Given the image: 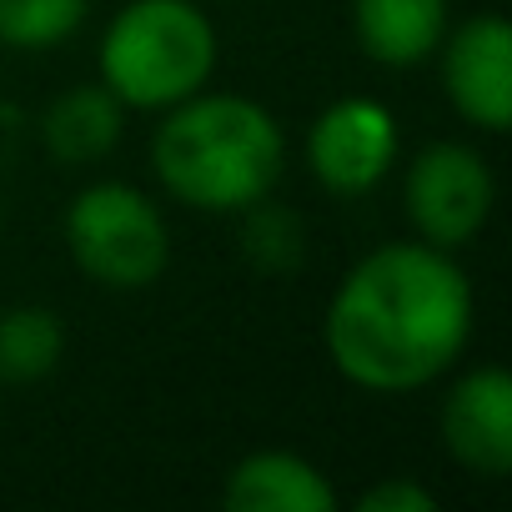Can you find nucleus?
Segmentation results:
<instances>
[{
  "label": "nucleus",
  "mask_w": 512,
  "mask_h": 512,
  "mask_svg": "<svg viewBox=\"0 0 512 512\" xmlns=\"http://www.w3.org/2000/svg\"><path fill=\"white\" fill-rule=\"evenodd\" d=\"M472 327L477 307L457 251L402 236L357 256L332 287L322 347L357 392L412 397L462 362Z\"/></svg>",
  "instance_id": "f257e3e1"
},
{
  "label": "nucleus",
  "mask_w": 512,
  "mask_h": 512,
  "mask_svg": "<svg viewBox=\"0 0 512 512\" xmlns=\"http://www.w3.org/2000/svg\"><path fill=\"white\" fill-rule=\"evenodd\" d=\"M287 171L282 121L241 91H196L156 116L151 131V176L156 186L201 211L241 216L267 201Z\"/></svg>",
  "instance_id": "f03ea898"
},
{
  "label": "nucleus",
  "mask_w": 512,
  "mask_h": 512,
  "mask_svg": "<svg viewBox=\"0 0 512 512\" xmlns=\"http://www.w3.org/2000/svg\"><path fill=\"white\" fill-rule=\"evenodd\" d=\"M221 61L201 0H126L96 41V81L126 111H166L211 86Z\"/></svg>",
  "instance_id": "7ed1b4c3"
},
{
  "label": "nucleus",
  "mask_w": 512,
  "mask_h": 512,
  "mask_svg": "<svg viewBox=\"0 0 512 512\" xmlns=\"http://www.w3.org/2000/svg\"><path fill=\"white\" fill-rule=\"evenodd\" d=\"M61 236L86 282L106 292H141L171 262L161 206L131 181H91L61 211Z\"/></svg>",
  "instance_id": "20e7f679"
},
{
  "label": "nucleus",
  "mask_w": 512,
  "mask_h": 512,
  "mask_svg": "<svg viewBox=\"0 0 512 512\" xmlns=\"http://www.w3.org/2000/svg\"><path fill=\"white\" fill-rule=\"evenodd\" d=\"M497 201V176L467 141H427L402 171V211L417 241L462 251L477 241Z\"/></svg>",
  "instance_id": "39448f33"
},
{
  "label": "nucleus",
  "mask_w": 512,
  "mask_h": 512,
  "mask_svg": "<svg viewBox=\"0 0 512 512\" xmlns=\"http://www.w3.org/2000/svg\"><path fill=\"white\" fill-rule=\"evenodd\" d=\"M302 156H307L312 181L327 196L362 201L392 176V166L402 156V126L387 111V101L352 91L317 111V121L307 126Z\"/></svg>",
  "instance_id": "423d86ee"
},
{
  "label": "nucleus",
  "mask_w": 512,
  "mask_h": 512,
  "mask_svg": "<svg viewBox=\"0 0 512 512\" xmlns=\"http://www.w3.org/2000/svg\"><path fill=\"white\" fill-rule=\"evenodd\" d=\"M432 61H437V81L457 121H467L482 136H502L512 126V26L507 16L477 11L447 26Z\"/></svg>",
  "instance_id": "0eeeda50"
},
{
  "label": "nucleus",
  "mask_w": 512,
  "mask_h": 512,
  "mask_svg": "<svg viewBox=\"0 0 512 512\" xmlns=\"http://www.w3.org/2000/svg\"><path fill=\"white\" fill-rule=\"evenodd\" d=\"M437 427H442L447 457L462 472L482 482H502L512 472V377L507 367L487 362V367L457 372L452 387L442 392Z\"/></svg>",
  "instance_id": "6e6552de"
},
{
  "label": "nucleus",
  "mask_w": 512,
  "mask_h": 512,
  "mask_svg": "<svg viewBox=\"0 0 512 512\" xmlns=\"http://www.w3.org/2000/svg\"><path fill=\"white\" fill-rule=\"evenodd\" d=\"M221 507L231 512H337V482L292 447H256L221 477Z\"/></svg>",
  "instance_id": "1a4fd4ad"
},
{
  "label": "nucleus",
  "mask_w": 512,
  "mask_h": 512,
  "mask_svg": "<svg viewBox=\"0 0 512 512\" xmlns=\"http://www.w3.org/2000/svg\"><path fill=\"white\" fill-rule=\"evenodd\" d=\"M347 16L362 56L387 71L427 66L452 26L447 0H352Z\"/></svg>",
  "instance_id": "9d476101"
},
{
  "label": "nucleus",
  "mask_w": 512,
  "mask_h": 512,
  "mask_svg": "<svg viewBox=\"0 0 512 512\" xmlns=\"http://www.w3.org/2000/svg\"><path fill=\"white\" fill-rule=\"evenodd\" d=\"M126 136V106L96 81L61 91L41 116V141L56 166H96Z\"/></svg>",
  "instance_id": "9b49d317"
},
{
  "label": "nucleus",
  "mask_w": 512,
  "mask_h": 512,
  "mask_svg": "<svg viewBox=\"0 0 512 512\" xmlns=\"http://www.w3.org/2000/svg\"><path fill=\"white\" fill-rule=\"evenodd\" d=\"M66 357V322L51 307H6L0 312V382L31 387L46 382Z\"/></svg>",
  "instance_id": "f8f14e48"
},
{
  "label": "nucleus",
  "mask_w": 512,
  "mask_h": 512,
  "mask_svg": "<svg viewBox=\"0 0 512 512\" xmlns=\"http://www.w3.org/2000/svg\"><path fill=\"white\" fill-rule=\"evenodd\" d=\"M246 226H241V251L256 272H272V277H287L302 267L307 256V226L292 206H277L272 196L256 201L241 211Z\"/></svg>",
  "instance_id": "ddd939ff"
},
{
  "label": "nucleus",
  "mask_w": 512,
  "mask_h": 512,
  "mask_svg": "<svg viewBox=\"0 0 512 512\" xmlns=\"http://www.w3.org/2000/svg\"><path fill=\"white\" fill-rule=\"evenodd\" d=\"M91 16V0H0V46L56 51Z\"/></svg>",
  "instance_id": "4468645a"
},
{
  "label": "nucleus",
  "mask_w": 512,
  "mask_h": 512,
  "mask_svg": "<svg viewBox=\"0 0 512 512\" xmlns=\"http://www.w3.org/2000/svg\"><path fill=\"white\" fill-rule=\"evenodd\" d=\"M357 512H437V492L417 477H382L357 492Z\"/></svg>",
  "instance_id": "2eb2a0df"
},
{
  "label": "nucleus",
  "mask_w": 512,
  "mask_h": 512,
  "mask_svg": "<svg viewBox=\"0 0 512 512\" xmlns=\"http://www.w3.org/2000/svg\"><path fill=\"white\" fill-rule=\"evenodd\" d=\"M0 226H6V211H0Z\"/></svg>",
  "instance_id": "dca6fc26"
}]
</instances>
